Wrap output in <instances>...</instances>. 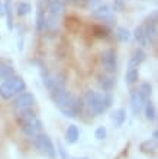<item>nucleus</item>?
I'll list each match as a JSON object with an SVG mask.
<instances>
[{"instance_id": "nucleus-1", "label": "nucleus", "mask_w": 158, "mask_h": 159, "mask_svg": "<svg viewBox=\"0 0 158 159\" xmlns=\"http://www.w3.org/2000/svg\"><path fill=\"white\" fill-rule=\"evenodd\" d=\"M52 96V100H54L55 106L60 109V111L65 116V117L70 119H75L79 117L81 111H83V100L81 98H77V97L73 96V93L68 91L67 88L63 90H58L51 94Z\"/></svg>"}, {"instance_id": "nucleus-2", "label": "nucleus", "mask_w": 158, "mask_h": 159, "mask_svg": "<svg viewBox=\"0 0 158 159\" xmlns=\"http://www.w3.org/2000/svg\"><path fill=\"white\" fill-rule=\"evenodd\" d=\"M23 91H26V83L19 75H13L0 83V97L3 100L15 98L17 94H21Z\"/></svg>"}, {"instance_id": "nucleus-3", "label": "nucleus", "mask_w": 158, "mask_h": 159, "mask_svg": "<svg viewBox=\"0 0 158 159\" xmlns=\"http://www.w3.org/2000/svg\"><path fill=\"white\" fill-rule=\"evenodd\" d=\"M90 15H92V17L94 20L103 23L104 26H108L110 29L115 28V25H116V22H117L116 13L113 12L110 3H106V2L100 3L99 6H96L93 10H90Z\"/></svg>"}, {"instance_id": "nucleus-4", "label": "nucleus", "mask_w": 158, "mask_h": 159, "mask_svg": "<svg viewBox=\"0 0 158 159\" xmlns=\"http://www.w3.org/2000/svg\"><path fill=\"white\" fill-rule=\"evenodd\" d=\"M83 104L92 111L94 116L103 114L106 111V107L103 104V93H97L94 90H87L83 96Z\"/></svg>"}, {"instance_id": "nucleus-5", "label": "nucleus", "mask_w": 158, "mask_h": 159, "mask_svg": "<svg viewBox=\"0 0 158 159\" xmlns=\"http://www.w3.org/2000/svg\"><path fill=\"white\" fill-rule=\"evenodd\" d=\"M158 13L151 12L148 16L145 17V20L142 23L144 32H145L146 41H148V46H155L157 45V39H158Z\"/></svg>"}, {"instance_id": "nucleus-6", "label": "nucleus", "mask_w": 158, "mask_h": 159, "mask_svg": "<svg viewBox=\"0 0 158 159\" xmlns=\"http://www.w3.org/2000/svg\"><path fill=\"white\" fill-rule=\"evenodd\" d=\"M100 64L103 67L104 72L109 74H115L117 71L119 62H117V52L113 48H108L100 54Z\"/></svg>"}, {"instance_id": "nucleus-7", "label": "nucleus", "mask_w": 158, "mask_h": 159, "mask_svg": "<svg viewBox=\"0 0 158 159\" xmlns=\"http://www.w3.org/2000/svg\"><path fill=\"white\" fill-rule=\"evenodd\" d=\"M32 139H33L35 146H36L42 153L48 155L51 159H55V156H57V149H55L54 143H52V140H51V138L48 136V134L44 133V132H41V133L36 134V136L32 138Z\"/></svg>"}, {"instance_id": "nucleus-8", "label": "nucleus", "mask_w": 158, "mask_h": 159, "mask_svg": "<svg viewBox=\"0 0 158 159\" xmlns=\"http://www.w3.org/2000/svg\"><path fill=\"white\" fill-rule=\"evenodd\" d=\"M13 109L15 110H21V109H31L36 104V97L33 96L29 91H23L21 94H17L13 100Z\"/></svg>"}, {"instance_id": "nucleus-9", "label": "nucleus", "mask_w": 158, "mask_h": 159, "mask_svg": "<svg viewBox=\"0 0 158 159\" xmlns=\"http://www.w3.org/2000/svg\"><path fill=\"white\" fill-rule=\"evenodd\" d=\"M45 12L63 17L67 12V0H48L45 3Z\"/></svg>"}, {"instance_id": "nucleus-10", "label": "nucleus", "mask_w": 158, "mask_h": 159, "mask_svg": "<svg viewBox=\"0 0 158 159\" xmlns=\"http://www.w3.org/2000/svg\"><path fill=\"white\" fill-rule=\"evenodd\" d=\"M97 84L103 90V93H110L116 85V77H115V74L102 72L97 75Z\"/></svg>"}, {"instance_id": "nucleus-11", "label": "nucleus", "mask_w": 158, "mask_h": 159, "mask_svg": "<svg viewBox=\"0 0 158 159\" xmlns=\"http://www.w3.org/2000/svg\"><path fill=\"white\" fill-rule=\"evenodd\" d=\"M22 132L28 136V138H35L36 134H39L42 132V121L41 119L38 117H33L32 120H29L28 123L22 126Z\"/></svg>"}, {"instance_id": "nucleus-12", "label": "nucleus", "mask_w": 158, "mask_h": 159, "mask_svg": "<svg viewBox=\"0 0 158 159\" xmlns=\"http://www.w3.org/2000/svg\"><path fill=\"white\" fill-rule=\"evenodd\" d=\"M13 0H3V16L6 17V26L12 32L15 29V10H13Z\"/></svg>"}, {"instance_id": "nucleus-13", "label": "nucleus", "mask_w": 158, "mask_h": 159, "mask_svg": "<svg viewBox=\"0 0 158 159\" xmlns=\"http://www.w3.org/2000/svg\"><path fill=\"white\" fill-rule=\"evenodd\" d=\"M33 117H36V111L33 110V107L31 109H21L15 110V119L21 126H23L25 123H28L29 120H32Z\"/></svg>"}, {"instance_id": "nucleus-14", "label": "nucleus", "mask_w": 158, "mask_h": 159, "mask_svg": "<svg viewBox=\"0 0 158 159\" xmlns=\"http://www.w3.org/2000/svg\"><path fill=\"white\" fill-rule=\"evenodd\" d=\"M45 23V4L36 3V13H35V30L38 35H42Z\"/></svg>"}, {"instance_id": "nucleus-15", "label": "nucleus", "mask_w": 158, "mask_h": 159, "mask_svg": "<svg viewBox=\"0 0 158 159\" xmlns=\"http://www.w3.org/2000/svg\"><path fill=\"white\" fill-rule=\"evenodd\" d=\"M146 52H145V49L144 48H135V51L132 52V55H131V59H129V68H138L139 65H141L144 61L146 59Z\"/></svg>"}, {"instance_id": "nucleus-16", "label": "nucleus", "mask_w": 158, "mask_h": 159, "mask_svg": "<svg viewBox=\"0 0 158 159\" xmlns=\"http://www.w3.org/2000/svg\"><path fill=\"white\" fill-rule=\"evenodd\" d=\"M144 104H145V103H144V101L141 100V97L138 96L136 88L131 90V110H132V113L135 114V116L141 114Z\"/></svg>"}, {"instance_id": "nucleus-17", "label": "nucleus", "mask_w": 158, "mask_h": 159, "mask_svg": "<svg viewBox=\"0 0 158 159\" xmlns=\"http://www.w3.org/2000/svg\"><path fill=\"white\" fill-rule=\"evenodd\" d=\"M132 39L139 45V48L148 46V41H146V36H145V32H144L142 25L135 26V29L132 30Z\"/></svg>"}, {"instance_id": "nucleus-18", "label": "nucleus", "mask_w": 158, "mask_h": 159, "mask_svg": "<svg viewBox=\"0 0 158 159\" xmlns=\"http://www.w3.org/2000/svg\"><path fill=\"white\" fill-rule=\"evenodd\" d=\"M15 10V15L19 17H25L28 15H31L32 12V4L29 2H26V0H21V2H17L16 7L13 9Z\"/></svg>"}, {"instance_id": "nucleus-19", "label": "nucleus", "mask_w": 158, "mask_h": 159, "mask_svg": "<svg viewBox=\"0 0 158 159\" xmlns=\"http://www.w3.org/2000/svg\"><path fill=\"white\" fill-rule=\"evenodd\" d=\"M138 96L141 97V100L144 103L151 100V94H152V85L150 83H141V85L136 88Z\"/></svg>"}, {"instance_id": "nucleus-20", "label": "nucleus", "mask_w": 158, "mask_h": 159, "mask_svg": "<svg viewBox=\"0 0 158 159\" xmlns=\"http://www.w3.org/2000/svg\"><path fill=\"white\" fill-rule=\"evenodd\" d=\"M115 35H116L117 41L122 42V43H128V42L132 41V32L125 26H117L116 30H115Z\"/></svg>"}, {"instance_id": "nucleus-21", "label": "nucleus", "mask_w": 158, "mask_h": 159, "mask_svg": "<svg viewBox=\"0 0 158 159\" xmlns=\"http://www.w3.org/2000/svg\"><path fill=\"white\" fill-rule=\"evenodd\" d=\"M16 75V72H15V68L10 65V64L4 62V61H0V83L4 81V80L10 78V77Z\"/></svg>"}, {"instance_id": "nucleus-22", "label": "nucleus", "mask_w": 158, "mask_h": 159, "mask_svg": "<svg viewBox=\"0 0 158 159\" xmlns=\"http://www.w3.org/2000/svg\"><path fill=\"white\" fill-rule=\"evenodd\" d=\"M110 119H112V121L115 123L116 127H121V126L125 123V120H126V111L123 109L113 110L112 113H110Z\"/></svg>"}, {"instance_id": "nucleus-23", "label": "nucleus", "mask_w": 158, "mask_h": 159, "mask_svg": "<svg viewBox=\"0 0 158 159\" xmlns=\"http://www.w3.org/2000/svg\"><path fill=\"white\" fill-rule=\"evenodd\" d=\"M142 111H144V114H145L146 120L154 121L155 119H157V109H155V104L151 100L146 101L145 104H144V107H142Z\"/></svg>"}, {"instance_id": "nucleus-24", "label": "nucleus", "mask_w": 158, "mask_h": 159, "mask_svg": "<svg viewBox=\"0 0 158 159\" xmlns=\"http://www.w3.org/2000/svg\"><path fill=\"white\" fill-rule=\"evenodd\" d=\"M92 29H93V35L97 36V38H109V36L112 35V29L108 28V26H104L103 23L94 25Z\"/></svg>"}, {"instance_id": "nucleus-25", "label": "nucleus", "mask_w": 158, "mask_h": 159, "mask_svg": "<svg viewBox=\"0 0 158 159\" xmlns=\"http://www.w3.org/2000/svg\"><path fill=\"white\" fill-rule=\"evenodd\" d=\"M79 136H80V132H79V127L75 125H70L68 129L65 132V140L68 143H75L79 140Z\"/></svg>"}, {"instance_id": "nucleus-26", "label": "nucleus", "mask_w": 158, "mask_h": 159, "mask_svg": "<svg viewBox=\"0 0 158 159\" xmlns=\"http://www.w3.org/2000/svg\"><path fill=\"white\" fill-rule=\"evenodd\" d=\"M139 80V71L138 68H128V71L125 74V83L128 85H133V84L138 83Z\"/></svg>"}, {"instance_id": "nucleus-27", "label": "nucleus", "mask_w": 158, "mask_h": 159, "mask_svg": "<svg viewBox=\"0 0 158 159\" xmlns=\"http://www.w3.org/2000/svg\"><path fill=\"white\" fill-rule=\"evenodd\" d=\"M110 6L115 13H123L126 9V0H112Z\"/></svg>"}, {"instance_id": "nucleus-28", "label": "nucleus", "mask_w": 158, "mask_h": 159, "mask_svg": "<svg viewBox=\"0 0 158 159\" xmlns=\"http://www.w3.org/2000/svg\"><path fill=\"white\" fill-rule=\"evenodd\" d=\"M155 142H150V140H146V142H144L141 145V151L144 152V153H154L155 152Z\"/></svg>"}, {"instance_id": "nucleus-29", "label": "nucleus", "mask_w": 158, "mask_h": 159, "mask_svg": "<svg viewBox=\"0 0 158 159\" xmlns=\"http://www.w3.org/2000/svg\"><path fill=\"white\" fill-rule=\"evenodd\" d=\"M100 3H103V0H84L81 7L87 9V10H93L96 6H99Z\"/></svg>"}, {"instance_id": "nucleus-30", "label": "nucleus", "mask_w": 158, "mask_h": 159, "mask_svg": "<svg viewBox=\"0 0 158 159\" xmlns=\"http://www.w3.org/2000/svg\"><path fill=\"white\" fill-rule=\"evenodd\" d=\"M103 104H104V107H106V110L112 107V104H113L112 93H103Z\"/></svg>"}, {"instance_id": "nucleus-31", "label": "nucleus", "mask_w": 158, "mask_h": 159, "mask_svg": "<svg viewBox=\"0 0 158 159\" xmlns=\"http://www.w3.org/2000/svg\"><path fill=\"white\" fill-rule=\"evenodd\" d=\"M94 136L97 140H103L104 138H106V127H103V126H99L97 129H96L94 132Z\"/></svg>"}, {"instance_id": "nucleus-32", "label": "nucleus", "mask_w": 158, "mask_h": 159, "mask_svg": "<svg viewBox=\"0 0 158 159\" xmlns=\"http://www.w3.org/2000/svg\"><path fill=\"white\" fill-rule=\"evenodd\" d=\"M57 148H58L57 151H58V153L61 155V158H63V159H73V158H70V155L65 152V149H64V146L61 145V143H58V145H57Z\"/></svg>"}, {"instance_id": "nucleus-33", "label": "nucleus", "mask_w": 158, "mask_h": 159, "mask_svg": "<svg viewBox=\"0 0 158 159\" xmlns=\"http://www.w3.org/2000/svg\"><path fill=\"white\" fill-rule=\"evenodd\" d=\"M84 0H67V3H71V4H75V6H81Z\"/></svg>"}, {"instance_id": "nucleus-34", "label": "nucleus", "mask_w": 158, "mask_h": 159, "mask_svg": "<svg viewBox=\"0 0 158 159\" xmlns=\"http://www.w3.org/2000/svg\"><path fill=\"white\" fill-rule=\"evenodd\" d=\"M157 140H158V132L154 130V132H152V142H157Z\"/></svg>"}, {"instance_id": "nucleus-35", "label": "nucleus", "mask_w": 158, "mask_h": 159, "mask_svg": "<svg viewBox=\"0 0 158 159\" xmlns=\"http://www.w3.org/2000/svg\"><path fill=\"white\" fill-rule=\"evenodd\" d=\"M0 16H3V2L0 0Z\"/></svg>"}, {"instance_id": "nucleus-36", "label": "nucleus", "mask_w": 158, "mask_h": 159, "mask_svg": "<svg viewBox=\"0 0 158 159\" xmlns=\"http://www.w3.org/2000/svg\"><path fill=\"white\" fill-rule=\"evenodd\" d=\"M81 159H87V158H81Z\"/></svg>"}]
</instances>
